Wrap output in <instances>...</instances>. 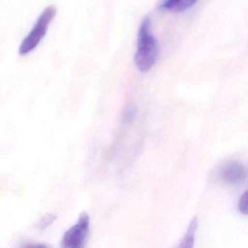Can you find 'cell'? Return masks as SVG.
<instances>
[{
	"label": "cell",
	"mask_w": 248,
	"mask_h": 248,
	"mask_svg": "<svg viewBox=\"0 0 248 248\" xmlns=\"http://www.w3.org/2000/svg\"><path fill=\"white\" fill-rule=\"evenodd\" d=\"M158 56L159 45L151 29L150 18L146 17L142 21L138 33L135 64L140 72L146 73L155 66Z\"/></svg>",
	"instance_id": "6da1fadb"
},
{
	"label": "cell",
	"mask_w": 248,
	"mask_h": 248,
	"mask_svg": "<svg viewBox=\"0 0 248 248\" xmlns=\"http://www.w3.org/2000/svg\"><path fill=\"white\" fill-rule=\"evenodd\" d=\"M57 10L54 5L46 8L40 14L31 31L23 40L18 50L21 56H27L35 50L47 34L52 21L56 16Z\"/></svg>",
	"instance_id": "7a4b0ae2"
},
{
	"label": "cell",
	"mask_w": 248,
	"mask_h": 248,
	"mask_svg": "<svg viewBox=\"0 0 248 248\" xmlns=\"http://www.w3.org/2000/svg\"><path fill=\"white\" fill-rule=\"evenodd\" d=\"M89 231V216L87 213H82L77 223L65 232L62 246L66 248H82L88 239Z\"/></svg>",
	"instance_id": "3957f363"
},
{
	"label": "cell",
	"mask_w": 248,
	"mask_h": 248,
	"mask_svg": "<svg viewBox=\"0 0 248 248\" xmlns=\"http://www.w3.org/2000/svg\"><path fill=\"white\" fill-rule=\"evenodd\" d=\"M246 178V170L242 163L232 161L226 164L220 170V179L229 184H239Z\"/></svg>",
	"instance_id": "277c9868"
},
{
	"label": "cell",
	"mask_w": 248,
	"mask_h": 248,
	"mask_svg": "<svg viewBox=\"0 0 248 248\" xmlns=\"http://www.w3.org/2000/svg\"><path fill=\"white\" fill-rule=\"evenodd\" d=\"M198 0H165L161 8L171 12L180 13L186 11L197 3Z\"/></svg>",
	"instance_id": "5b68a950"
},
{
	"label": "cell",
	"mask_w": 248,
	"mask_h": 248,
	"mask_svg": "<svg viewBox=\"0 0 248 248\" xmlns=\"http://www.w3.org/2000/svg\"><path fill=\"white\" fill-rule=\"evenodd\" d=\"M197 227H198V218L197 216H194L187 229L186 233L180 242V245H178L179 248H189L194 247V237H195Z\"/></svg>",
	"instance_id": "8992f818"
},
{
	"label": "cell",
	"mask_w": 248,
	"mask_h": 248,
	"mask_svg": "<svg viewBox=\"0 0 248 248\" xmlns=\"http://www.w3.org/2000/svg\"><path fill=\"white\" fill-rule=\"evenodd\" d=\"M56 217H57V216L54 213H49V214L46 215L44 217H42L41 220L37 224L38 225L39 229L44 230L56 220Z\"/></svg>",
	"instance_id": "52a82bcc"
},
{
	"label": "cell",
	"mask_w": 248,
	"mask_h": 248,
	"mask_svg": "<svg viewBox=\"0 0 248 248\" xmlns=\"http://www.w3.org/2000/svg\"><path fill=\"white\" fill-rule=\"evenodd\" d=\"M238 209L241 213L248 216V191L244 193L239 199Z\"/></svg>",
	"instance_id": "ba28073f"
},
{
	"label": "cell",
	"mask_w": 248,
	"mask_h": 248,
	"mask_svg": "<svg viewBox=\"0 0 248 248\" xmlns=\"http://www.w3.org/2000/svg\"><path fill=\"white\" fill-rule=\"evenodd\" d=\"M136 109L133 107H130L127 108L125 111H124V115H123V121L124 123H130V122L133 121L135 119V117L136 116Z\"/></svg>",
	"instance_id": "9c48e42d"
}]
</instances>
